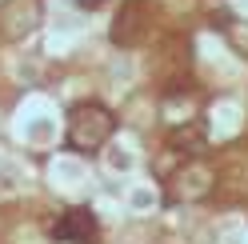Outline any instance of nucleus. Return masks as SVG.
I'll return each mask as SVG.
<instances>
[{"label": "nucleus", "mask_w": 248, "mask_h": 244, "mask_svg": "<svg viewBox=\"0 0 248 244\" xmlns=\"http://www.w3.org/2000/svg\"><path fill=\"white\" fill-rule=\"evenodd\" d=\"M112 132H116V120L104 104H76L72 116H68V144L80 148V152L100 148Z\"/></svg>", "instance_id": "1"}, {"label": "nucleus", "mask_w": 248, "mask_h": 244, "mask_svg": "<svg viewBox=\"0 0 248 244\" xmlns=\"http://www.w3.org/2000/svg\"><path fill=\"white\" fill-rule=\"evenodd\" d=\"M80 8H100V0H80Z\"/></svg>", "instance_id": "3"}, {"label": "nucleus", "mask_w": 248, "mask_h": 244, "mask_svg": "<svg viewBox=\"0 0 248 244\" xmlns=\"http://www.w3.org/2000/svg\"><path fill=\"white\" fill-rule=\"evenodd\" d=\"M92 228H96V224H92V216H88V212H84V208H72V212H64V216H60V224L52 228V236H56V240L84 244V240L92 236Z\"/></svg>", "instance_id": "2"}]
</instances>
